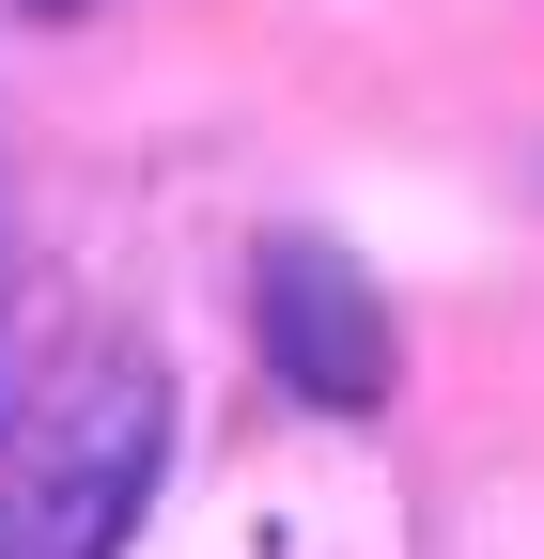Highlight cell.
I'll use <instances>...</instances> for the list:
<instances>
[{
    "instance_id": "obj_1",
    "label": "cell",
    "mask_w": 544,
    "mask_h": 559,
    "mask_svg": "<svg viewBox=\"0 0 544 559\" xmlns=\"http://www.w3.org/2000/svg\"><path fill=\"white\" fill-rule=\"evenodd\" d=\"M172 466V389L141 342H79L16 419H0V559H125Z\"/></svg>"
},
{
    "instance_id": "obj_2",
    "label": "cell",
    "mask_w": 544,
    "mask_h": 559,
    "mask_svg": "<svg viewBox=\"0 0 544 559\" xmlns=\"http://www.w3.org/2000/svg\"><path fill=\"white\" fill-rule=\"evenodd\" d=\"M264 342H281V373L311 404H374L389 389V311L358 296V264L327 234H281L264 249Z\"/></svg>"
},
{
    "instance_id": "obj_3",
    "label": "cell",
    "mask_w": 544,
    "mask_h": 559,
    "mask_svg": "<svg viewBox=\"0 0 544 559\" xmlns=\"http://www.w3.org/2000/svg\"><path fill=\"white\" fill-rule=\"evenodd\" d=\"M32 16H79V0H32Z\"/></svg>"
}]
</instances>
